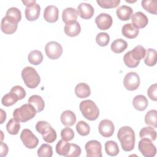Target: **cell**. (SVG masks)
Masks as SVG:
<instances>
[{
	"label": "cell",
	"instance_id": "603a6c76",
	"mask_svg": "<svg viewBox=\"0 0 157 157\" xmlns=\"http://www.w3.org/2000/svg\"><path fill=\"white\" fill-rule=\"evenodd\" d=\"M132 105L135 109L139 111H144L148 105V102L146 97L142 94L136 96L132 100Z\"/></svg>",
	"mask_w": 157,
	"mask_h": 157
},
{
	"label": "cell",
	"instance_id": "8d00e7d4",
	"mask_svg": "<svg viewBox=\"0 0 157 157\" xmlns=\"http://www.w3.org/2000/svg\"><path fill=\"white\" fill-rule=\"evenodd\" d=\"M20 129V124L14 118L10 119L6 124V129L7 132L12 135H16L18 133Z\"/></svg>",
	"mask_w": 157,
	"mask_h": 157
},
{
	"label": "cell",
	"instance_id": "f546056e",
	"mask_svg": "<svg viewBox=\"0 0 157 157\" xmlns=\"http://www.w3.org/2000/svg\"><path fill=\"white\" fill-rule=\"evenodd\" d=\"M146 56L144 59V63L147 66H153L156 64L157 53L153 48H148L146 51Z\"/></svg>",
	"mask_w": 157,
	"mask_h": 157
},
{
	"label": "cell",
	"instance_id": "d590c367",
	"mask_svg": "<svg viewBox=\"0 0 157 157\" xmlns=\"http://www.w3.org/2000/svg\"><path fill=\"white\" fill-rule=\"evenodd\" d=\"M142 7L147 12L156 15L157 13V2L150 0H144L141 2Z\"/></svg>",
	"mask_w": 157,
	"mask_h": 157
},
{
	"label": "cell",
	"instance_id": "1f68e13d",
	"mask_svg": "<svg viewBox=\"0 0 157 157\" xmlns=\"http://www.w3.org/2000/svg\"><path fill=\"white\" fill-rule=\"evenodd\" d=\"M105 150L106 153L111 156H117L120 152L118 144L113 140H109L105 143Z\"/></svg>",
	"mask_w": 157,
	"mask_h": 157
},
{
	"label": "cell",
	"instance_id": "7dc6e473",
	"mask_svg": "<svg viewBox=\"0 0 157 157\" xmlns=\"http://www.w3.org/2000/svg\"><path fill=\"white\" fill-rule=\"evenodd\" d=\"M9 148L6 144L2 142V141L1 142V156L4 157L6 156L8 153Z\"/></svg>",
	"mask_w": 157,
	"mask_h": 157
},
{
	"label": "cell",
	"instance_id": "4316f807",
	"mask_svg": "<svg viewBox=\"0 0 157 157\" xmlns=\"http://www.w3.org/2000/svg\"><path fill=\"white\" fill-rule=\"evenodd\" d=\"M44 59L43 55L42 52L37 50H32L28 56V59L30 64L33 65L40 64Z\"/></svg>",
	"mask_w": 157,
	"mask_h": 157
},
{
	"label": "cell",
	"instance_id": "ab89813d",
	"mask_svg": "<svg viewBox=\"0 0 157 157\" xmlns=\"http://www.w3.org/2000/svg\"><path fill=\"white\" fill-rule=\"evenodd\" d=\"M96 2L103 9H112L118 7L120 3V0H97Z\"/></svg>",
	"mask_w": 157,
	"mask_h": 157
},
{
	"label": "cell",
	"instance_id": "d4e9b609",
	"mask_svg": "<svg viewBox=\"0 0 157 157\" xmlns=\"http://www.w3.org/2000/svg\"><path fill=\"white\" fill-rule=\"evenodd\" d=\"M28 102L35 108L37 112H40L44 109L45 102L40 96L32 95L28 99Z\"/></svg>",
	"mask_w": 157,
	"mask_h": 157
},
{
	"label": "cell",
	"instance_id": "d6a6232c",
	"mask_svg": "<svg viewBox=\"0 0 157 157\" xmlns=\"http://www.w3.org/2000/svg\"><path fill=\"white\" fill-rule=\"evenodd\" d=\"M18 100L19 99L17 95L15 93L10 91L2 98L1 102L3 105L9 107L15 104Z\"/></svg>",
	"mask_w": 157,
	"mask_h": 157
},
{
	"label": "cell",
	"instance_id": "ac0fdd59",
	"mask_svg": "<svg viewBox=\"0 0 157 157\" xmlns=\"http://www.w3.org/2000/svg\"><path fill=\"white\" fill-rule=\"evenodd\" d=\"M64 31L67 36L69 37H75L80 34L81 31V26L78 21H74L66 24Z\"/></svg>",
	"mask_w": 157,
	"mask_h": 157
},
{
	"label": "cell",
	"instance_id": "836d02e7",
	"mask_svg": "<svg viewBox=\"0 0 157 157\" xmlns=\"http://www.w3.org/2000/svg\"><path fill=\"white\" fill-rule=\"evenodd\" d=\"M145 123L152 128H157V111L156 110H150L146 113Z\"/></svg>",
	"mask_w": 157,
	"mask_h": 157
},
{
	"label": "cell",
	"instance_id": "4fadbf2b",
	"mask_svg": "<svg viewBox=\"0 0 157 157\" xmlns=\"http://www.w3.org/2000/svg\"><path fill=\"white\" fill-rule=\"evenodd\" d=\"M77 12L80 17L83 19H90L94 15V8L88 3L82 2L77 7Z\"/></svg>",
	"mask_w": 157,
	"mask_h": 157
},
{
	"label": "cell",
	"instance_id": "9a60e30c",
	"mask_svg": "<svg viewBox=\"0 0 157 157\" xmlns=\"http://www.w3.org/2000/svg\"><path fill=\"white\" fill-rule=\"evenodd\" d=\"M131 20L132 23L138 29L145 28L148 23V17L142 12H137L133 14Z\"/></svg>",
	"mask_w": 157,
	"mask_h": 157
},
{
	"label": "cell",
	"instance_id": "7a4b0ae2",
	"mask_svg": "<svg viewBox=\"0 0 157 157\" xmlns=\"http://www.w3.org/2000/svg\"><path fill=\"white\" fill-rule=\"evenodd\" d=\"M36 110L32 105L25 104L14 110L13 117L18 122L25 123L33 119L36 116Z\"/></svg>",
	"mask_w": 157,
	"mask_h": 157
},
{
	"label": "cell",
	"instance_id": "60d3db41",
	"mask_svg": "<svg viewBox=\"0 0 157 157\" xmlns=\"http://www.w3.org/2000/svg\"><path fill=\"white\" fill-rule=\"evenodd\" d=\"M123 61L126 66L130 68L136 67L140 63V61L135 60L131 56L130 51L126 53L123 56Z\"/></svg>",
	"mask_w": 157,
	"mask_h": 157
},
{
	"label": "cell",
	"instance_id": "cb8c5ba5",
	"mask_svg": "<svg viewBox=\"0 0 157 157\" xmlns=\"http://www.w3.org/2000/svg\"><path fill=\"white\" fill-rule=\"evenodd\" d=\"M75 94L79 98H86L91 94L90 86L85 83H80L75 88Z\"/></svg>",
	"mask_w": 157,
	"mask_h": 157
},
{
	"label": "cell",
	"instance_id": "484cf974",
	"mask_svg": "<svg viewBox=\"0 0 157 157\" xmlns=\"http://www.w3.org/2000/svg\"><path fill=\"white\" fill-rule=\"evenodd\" d=\"M71 149V144L64 140H60L56 145V152L61 156H67Z\"/></svg>",
	"mask_w": 157,
	"mask_h": 157
},
{
	"label": "cell",
	"instance_id": "9c48e42d",
	"mask_svg": "<svg viewBox=\"0 0 157 157\" xmlns=\"http://www.w3.org/2000/svg\"><path fill=\"white\" fill-rule=\"evenodd\" d=\"M140 77L134 72H130L126 74L123 79V85L125 88L129 91L137 90L140 85Z\"/></svg>",
	"mask_w": 157,
	"mask_h": 157
},
{
	"label": "cell",
	"instance_id": "277c9868",
	"mask_svg": "<svg viewBox=\"0 0 157 157\" xmlns=\"http://www.w3.org/2000/svg\"><path fill=\"white\" fill-rule=\"evenodd\" d=\"M21 77L26 86L29 88H36L40 82V77L36 70L31 66H27L21 71Z\"/></svg>",
	"mask_w": 157,
	"mask_h": 157
},
{
	"label": "cell",
	"instance_id": "f6af8a7d",
	"mask_svg": "<svg viewBox=\"0 0 157 157\" xmlns=\"http://www.w3.org/2000/svg\"><path fill=\"white\" fill-rule=\"evenodd\" d=\"M80 147L75 144H71V149L67 157H77L81 154Z\"/></svg>",
	"mask_w": 157,
	"mask_h": 157
},
{
	"label": "cell",
	"instance_id": "83f0119b",
	"mask_svg": "<svg viewBox=\"0 0 157 157\" xmlns=\"http://www.w3.org/2000/svg\"><path fill=\"white\" fill-rule=\"evenodd\" d=\"M127 42L122 39H118L115 40L110 45L112 51L115 53H122L127 48Z\"/></svg>",
	"mask_w": 157,
	"mask_h": 157
},
{
	"label": "cell",
	"instance_id": "44dd1931",
	"mask_svg": "<svg viewBox=\"0 0 157 157\" xmlns=\"http://www.w3.org/2000/svg\"><path fill=\"white\" fill-rule=\"evenodd\" d=\"M122 34L128 39L136 38L139 33V29L137 28L132 23H127L123 25L121 29Z\"/></svg>",
	"mask_w": 157,
	"mask_h": 157
},
{
	"label": "cell",
	"instance_id": "2e32d148",
	"mask_svg": "<svg viewBox=\"0 0 157 157\" xmlns=\"http://www.w3.org/2000/svg\"><path fill=\"white\" fill-rule=\"evenodd\" d=\"M17 27L18 24L14 23L6 16L1 20V29L6 34H12L17 31Z\"/></svg>",
	"mask_w": 157,
	"mask_h": 157
},
{
	"label": "cell",
	"instance_id": "6da1fadb",
	"mask_svg": "<svg viewBox=\"0 0 157 157\" xmlns=\"http://www.w3.org/2000/svg\"><path fill=\"white\" fill-rule=\"evenodd\" d=\"M117 137L124 151H131L134 149L136 140L135 133L131 127L124 126L120 128L117 132Z\"/></svg>",
	"mask_w": 157,
	"mask_h": 157
},
{
	"label": "cell",
	"instance_id": "5b68a950",
	"mask_svg": "<svg viewBox=\"0 0 157 157\" xmlns=\"http://www.w3.org/2000/svg\"><path fill=\"white\" fill-rule=\"evenodd\" d=\"M36 131L42 134L44 140L47 143H53L57 137L56 131L46 121H39L36 124Z\"/></svg>",
	"mask_w": 157,
	"mask_h": 157
},
{
	"label": "cell",
	"instance_id": "e0dca14e",
	"mask_svg": "<svg viewBox=\"0 0 157 157\" xmlns=\"http://www.w3.org/2000/svg\"><path fill=\"white\" fill-rule=\"evenodd\" d=\"M40 7L37 4H34L25 9V17L30 21L36 20L40 15Z\"/></svg>",
	"mask_w": 157,
	"mask_h": 157
},
{
	"label": "cell",
	"instance_id": "d6986e66",
	"mask_svg": "<svg viewBox=\"0 0 157 157\" xmlns=\"http://www.w3.org/2000/svg\"><path fill=\"white\" fill-rule=\"evenodd\" d=\"M116 14L120 20L127 21L129 20L133 15V10L131 7L123 5L117 9Z\"/></svg>",
	"mask_w": 157,
	"mask_h": 157
},
{
	"label": "cell",
	"instance_id": "ba28073f",
	"mask_svg": "<svg viewBox=\"0 0 157 157\" xmlns=\"http://www.w3.org/2000/svg\"><path fill=\"white\" fill-rule=\"evenodd\" d=\"M20 139L25 147L29 149L35 148L38 144V138L29 129H24L20 134Z\"/></svg>",
	"mask_w": 157,
	"mask_h": 157
},
{
	"label": "cell",
	"instance_id": "4dcf8cb0",
	"mask_svg": "<svg viewBox=\"0 0 157 157\" xmlns=\"http://www.w3.org/2000/svg\"><path fill=\"white\" fill-rule=\"evenodd\" d=\"M139 136L141 139L147 138L153 142L156 140V132L152 127H144L140 129Z\"/></svg>",
	"mask_w": 157,
	"mask_h": 157
},
{
	"label": "cell",
	"instance_id": "f35d334b",
	"mask_svg": "<svg viewBox=\"0 0 157 157\" xmlns=\"http://www.w3.org/2000/svg\"><path fill=\"white\" fill-rule=\"evenodd\" d=\"M76 130L77 132L82 136H86L90 132V127L89 124L84 121H79L76 124Z\"/></svg>",
	"mask_w": 157,
	"mask_h": 157
},
{
	"label": "cell",
	"instance_id": "681fc988",
	"mask_svg": "<svg viewBox=\"0 0 157 157\" xmlns=\"http://www.w3.org/2000/svg\"><path fill=\"white\" fill-rule=\"evenodd\" d=\"M6 119V113L2 109H1V124H2L4 121Z\"/></svg>",
	"mask_w": 157,
	"mask_h": 157
},
{
	"label": "cell",
	"instance_id": "30bf717a",
	"mask_svg": "<svg viewBox=\"0 0 157 157\" xmlns=\"http://www.w3.org/2000/svg\"><path fill=\"white\" fill-rule=\"evenodd\" d=\"M85 148L87 157H102L101 144L96 140H91L86 143Z\"/></svg>",
	"mask_w": 157,
	"mask_h": 157
},
{
	"label": "cell",
	"instance_id": "7bdbcfd3",
	"mask_svg": "<svg viewBox=\"0 0 157 157\" xmlns=\"http://www.w3.org/2000/svg\"><path fill=\"white\" fill-rule=\"evenodd\" d=\"M74 132L71 128H64L61 131V137L65 141H70L74 137Z\"/></svg>",
	"mask_w": 157,
	"mask_h": 157
},
{
	"label": "cell",
	"instance_id": "3957f363",
	"mask_svg": "<svg viewBox=\"0 0 157 157\" xmlns=\"http://www.w3.org/2000/svg\"><path fill=\"white\" fill-rule=\"evenodd\" d=\"M80 110L82 115L89 121L96 120L99 115V110L91 100H84L80 103Z\"/></svg>",
	"mask_w": 157,
	"mask_h": 157
},
{
	"label": "cell",
	"instance_id": "8992f818",
	"mask_svg": "<svg viewBox=\"0 0 157 157\" xmlns=\"http://www.w3.org/2000/svg\"><path fill=\"white\" fill-rule=\"evenodd\" d=\"M138 148L141 154L145 157H153L156 153L155 145L150 139L142 138L139 142Z\"/></svg>",
	"mask_w": 157,
	"mask_h": 157
},
{
	"label": "cell",
	"instance_id": "e575fe53",
	"mask_svg": "<svg viewBox=\"0 0 157 157\" xmlns=\"http://www.w3.org/2000/svg\"><path fill=\"white\" fill-rule=\"evenodd\" d=\"M132 57L137 61H140L143 59L146 54L145 48L141 45L136 46L131 51H130Z\"/></svg>",
	"mask_w": 157,
	"mask_h": 157
},
{
	"label": "cell",
	"instance_id": "ffe728a7",
	"mask_svg": "<svg viewBox=\"0 0 157 157\" xmlns=\"http://www.w3.org/2000/svg\"><path fill=\"white\" fill-rule=\"evenodd\" d=\"M60 119L63 125L66 126H72L75 123L77 118L72 111L66 110L62 112Z\"/></svg>",
	"mask_w": 157,
	"mask_h": 157
},
{
	"label": "cell",
	"instance_id": "c3c4849f",
	"mask_svg": "<svg viewBox=\"0 0 157 157\" xmlns=\"http://www.w3.org/2000/svg\"><path fill=\"white\" fill-rule=\"evenodd\" d=\"M22 2L26 7H28V6H30L33 5L34 4H36V1L35 0H33V1H22Z\"/></svg>",
	"mask_w": 157,
	"mask_h": 157
},
{
	"label": "cell",
	"instance_id": "bcb514c9",
	"mask_svg": "<svg viewBox=\"0 0 157 157\" xmlns=\"http://www.w3.org/2000/svg\"><path fill=\"white\" fill-rule=\"evenodd\" d=\"M147 94L149 98L154 101H157V84L154 83L150 86L147 90Z\"/></svg>",
	"mask_w": 157,
	"mask_h": 157
},
{
	"label": "cell",
	"instance_id": "f1b7e54d",
	"mask_svg": "<svg viewBox=\"0 0 157 157\" xmlns=\"http://www.w3.org/2000/svg\"><path fill=\"white\" fill-rule=\"evenodd\" d=\"M6 15V17L17 24H18V23L21 21V11L17 7H12L9 8L7 10Z\"/></svg>",
	"mask_w": 157,
	"mask_h": 157
},
{
	"label": "cell",
	"instance_id": "b9f144b4",
	"mask_svg": "<svg viewBox=\"0 0 157 157\" xmlns=\"http://www.w3.org/2000/svg\"><path fill=\"white\" fill-rule=\"evenodd\" d=\"M109 41L110 36L107 33H99L96 37V42L101 47L107 46Z\"/></svg>",
	"mask_w": 157,
	"mask_h": 157
},
{
	"label": "cell",
	"instance_id": "8fae6325",
	"mask_svg": "<svg viewBox=\"0 0 157 157\" xmlns=\"http://www.w3.org/2000/svg\"><path fill=\"white\" fill-rule=\"evenodd\" d=\"M99 132L104 137H111L115 131V126L113 122L107 119L101 121L98 127Z\"/></svg>",
	"mask_w": 157,
	"mask_h": 157
},
{
	"label": "cell",
	"instance_id": "7c38bea8",
	"mask_svg": "<svg viewBox=\"0 0 157 157\" xmlns=\"http://www.w3.org/2000/svg\"><path fill=\"white\" fill-rule=\"evenodd\" d=\"M95 23L99 29L107 30L112 26L113 19L110 15L101 13L96 17Z\"/></svg>",
	"mask_w": 157,
	"mask_h": 157
},
{
	"label": "cell",
	"instance_id": "52a82bcc",
	"mask_svg": "<svg viewBox=\"0 0 157 157\" xmlns=\"http://www.w3.org/2000/svg\"><path fill=\"white\" fill-rule=\"evenodd\" d=\"M46 55L50 59H57L63 54V49L60 44L55 41L48 42L45 47Z\"/></svg>",
	"mask_w": 157,
	"mask_h": 157
},
{
	"label": "cell",
	"instance_id": "ee69618b",
	"mask_svg": "<svg viewBox=\"0 0 157 157\" xmlns=\"http://www.w3.org/2000/svg\"><path fill=\"white\" fill-rule=\"evenodd\" d=\"M10 91L15 93L17 95V96L18 97L19 100L23 99V98H25V96L26 95L25 89L20 85H15V86H13L11 88Z\"/></svg>",
	"mask_w": 157,
	"mask_h": 157
},
{
	"label": "cell",
	"instance_id": "74e56055",
	"mask_svg": "<svg viewBox=\"0 0 157 157\" xmlns=\"http://www.w3.org/2000/svg\"><path fill=\"white\" fill-rule=\"evenodd\" d=\"M53 155V149L51 145L43 144L37 150V155L39 157H51Z\"/></svg>",
	"mask_w": 157,
	"mask_h": 157
},
{
	"label": "cell",
	"instance_id": "7402d4cb",
	"mask_svg": "<svg viewBox=\"0 0 157 157\" xmlns=\"http://www.w3.org/2000/svg\"><path fill=\"white\" fill-rule=\"evenodd\" d=\"M78 15L77 10L72 7H67L63 10L62 13V20L66 24L76 21Z\"/></svg>",
	"mask_w": 157,
	"mask_h": 157
},
{
	"label": "cell",
	"instance_id": "5bb4252c",
	"mask_svg": "<svg viewBox=\"0 0 157 157\" xmlns=\"http://www.w3.org/2000/svg\"><path fill=\"white\" fill-rule=\"evenodd\" d=\"M59 10L55 6H48L44 12V18L48 23H55L58 20Z\"/></svg>",
	"mask_w": 157,
	"mask_h": 157
}]
</instances>
